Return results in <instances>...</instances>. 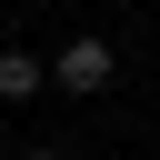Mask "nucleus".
<instances>
[{"instance_id":"nucleus-1","label":"nucleus","mask_w":160,"mask_h":160,"mask_svg":"<svg viewBox=\"0 0 160 160\" xmlns=\"http://www.w3.org/2000/svg\"><path fill=\"white\" fill-rule=\"evenodd\" d=\"M110 70H120V60H110V40H90V30H80V40H60V60H50V80H60V90H110Z\"/></svg>"},{"instance_id":"nucleus-2","label":"nucleus","mask_w":160,"mask_h":160,"mask_svg":"<svg viewBox=\"0 0 160 160\" xmlns=\"http://www.w3.org/2000/svg\"><path fill=\"white\" fill-rule=\"evenodd\" d=\"M40 80H50V70H40V60H30V50H0V100H30V90H40Z\"/></svg>"},{"instance_id":"nucleus-3","label":"nucleus","mask_w":160,"mask_h":160,"mask_svg":"<svg viewBox=\"0 0 160 160\" xmlns=\"http://www.w3.org/2000/svg\"><path fill=\"white\" fill-rule=\"evenodd\" d=\"M20 160H60V150H20Z\"/></svg>"}]
</instances>
